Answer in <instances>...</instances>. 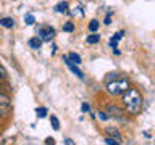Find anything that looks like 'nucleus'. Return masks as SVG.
<instances>
[{"label": "nucleus", "instance_id": "4be33fe9", "mask_svg": "<svg viewBox=\"0 0 155 145\" xmlns=\"http://www.w3.org/2000/svg\"><path fill=\"white\" fill-rule=\"evenodd\" d=\"M63 143H66V145H74V140H71V139H63Z\"/></svg>", "mask_w": 155, "mask_h": 145}, {"label": "nucleus", "instance_id": "1a4fd4ad", "mask_svg": "<svg viewBox=\"0 0 155 145\" xmlns=\"http://www.w3.org/2000/svg\"><path fill=\"white\" fill-rule=\"evenodd\" d=\"M68 60H70L71 63H74V65H81V56L78 55V53H74V52H71L70 55H68Z\"/></svg>", "mask_w": 155, "mask_h": 145}, {"label": "nucleus", "instance_id": "412c9836", "mask_svg": "<svg viewBox=\"0 0 155 145\" xmlns=\"http://www.w3.org/2000/svg\"><path fill=\"white\" fill-rule=\"evenodd\" d=\"M81 110L84 111V113H89V111H91V106H89V103H82V105H81Z\"/></svg>", "mask_w": 155, "mask_h": 145}, {"label": "nucleus", "instance_id": "4468645a", "mask_svg": "<svg viewBox=\"0 0 155 145\" xmlns=\"http://www.w3.org/2000/svg\"><path fill=\"white\" fill-rule=\"evenodd\" d=\"M47 113H48V111H47V108H45V106H41V108H37V110H36V114H37V118H45V116H47Z\"/></svg>", "mask_w": 155, "mask_h": 145}, {"label": "nucleus", "instance_id": "9b49d317", "mask_svg": "<svg viewBox=\"0 0 155 145\" xmlns=\"http://www.w3.org/2000/svg\"><path fill=\"white\" fill-rule=\"evenodd\" d=\"M24 23H26L28 26H32V24L36 23V18H34V14H32V13L24 14Z\"/></svg>", "mask_w": 155, "mask_h": 145}, {"label": "nucleus", "instance_id": "dca6fc26", "mask_svg": "<svg viewBox=\"0 0 155 145\" xmlns=\"http://www.w3.org/2000/svg\"><path fill=\"white\" fill-rule=\"evenodd\" d=\"M63 31H65V32H73V31H74V24H73L71 21L65 23V24H63Z\"/></svg>", "mask_w": 155, "mask_h": 145}, {"label": "nucleus", "instance_id": "9d476101", "mask_svg": "<svg viewBox=\"0 0 155 145\" xmlns=\"http://www.w3.org/2000/svg\"><path fill=\"white\" fill-rule=\"evenodd\" d=\"M50 124H52V127L55 129V130H60V119H58L55 114L50 116Z\"/></svg>", "mask_w": 155, "mask_h": 145}, {"label": "nucleus", "instance_id": "6ab92c4d", "mask_svg": "<svg viewBox=\"0 0 155 145\" xmlns=\"http://www.w3.org/2000/svg\"><path fill=\"white\" fill-rule=\"evenodd\" d=\"M99 119L100 121H107V119H110V116L107 114V111H99Z\"/></svg>", "mask_w": 155, "mask_h": 145}, {"label": "nucleus", "instance_id": "a211bd4d", "mask_svg": "<svg viewBox=\"0 0 155 145\" xmlns=\"http://www.w3.org/2000/svg\"><path fill=\"white\" fill-rule=\"evenodd\" d=\"M8 77V72H7V69H5V68L0 65V81H5Z\"/></svg>", "mask_w": 155, "mask_h": 145}, {"label": "nucleus", "instance_id": "ddd939ff", "mask_svg": "<svg viewBox=\"0 0 155 145\" xmlns=\"http://www.w3.org/2000/svg\"><path fill=\"white\" fill-rule=\"evenodd\" d=\"M86 40H87V44H99L100 42V36H99V34H92V36H89V37H87L86 39Z\"/></svg>", "mask_w": 155, "mask_h": 145}, {"label": "nucleus", "instance_id": "6e6552de", "mask_svg": "<svg viewBox=\"0 0 155 145\" xmlns=\"http://www.w3.org/2000/svg\"><path fill=\"white\" fill-rule=\"evenodd\" d=\"M55 11H57V13H61V14L70 13V5H68V2H60V3L55 7Z\"/></svg>", "mask_w": 155, "mask_h": 145}, {"label": "nucleus", "instance_id": "39448f33", "mask_svg": "<svg viewBox=\"0 0 155 145\" xmlns=\"http://www.w3.org/2000/svg\"><path fill=\"white\" fill-rule=\"evenodd\" d=\"M42 42H44V40H42V39L39 37V36H34V37H31V39L28 40L29 47H31L32 50H39V48L42 47Z\"/></svg>", "mask_w": 155, "mask_h": 145}, {"label": "nucleus", "instance_id": "aec40b11", "mask_svg": "<svg viewBox=\"0 0 155 145\" xmlns=\"http://www.w3.org/2000/svg\"><path fill=\"white\" fill-rule=\"evenodd\" d=\"M104 24H105V26H110V24H111V11L107 13V16L104 19Z\"/></svg>", "mask_w": 155, "mask_h": 145}, {"label": "nucleus", "instance_id": "0eeeda50", "mask_svg": "<svg viewBox=\"0 0 155 145\" xmlns=\"http://www.w3.org/2000/svg\"><path fill=\"white\" fill-rule=\"evenodd\" d=\"M105 134L115 137L116 140H120V142H121V139H123V137H121V134H120V130L116 129V127H105Z\"/></svg>", "mask_w": 155, "mask_h": 145}, {"label": "nucleus", "instance_id": "f03ea898", "mask_svg": "<svg viewBox=\"0 0 155 145\" xmlns=\"http://www.w3.org/2000/svg\"><path fill=\"white\" fill-rule=\"evenodd\" d=\"M129 87H131L129 79L128 77H123V76L116 77V79L110 81V82H105V90L108 92L111 97H121Z\"/></svg>", "mask_w": 155, "mask_h": 145}, {"label": "nucleus", "instance_id": "2eb2a0df", "mask_svg": "<svg viewBox=\"0 0 155 145\" xmlns=\"http://www.w3.org/2000/svg\"><path fill=\"white\" fill-rule=\"evenodd\" d=\"M104 142H105V143H108V145H116V143H121L120 140H116L115 137H111V135H107V137L104 139Z\"/></svg>", "mask_w": 155, "mask_h": 145}, {"label": "nucleus", "instance_id": "f8f14e48", "mask_svg": "<svg viewBox=\"0 0 155 145\" xmlns=\"http://www.w3.org/2000/svg\"><path fill=\"white\" fill-rule=\"evenodd\" d=\"M99 26H100L99 21H97V19H92L87 27H89V31H91V32H97V31H99Z\"/></svg>", "mask_w": 155, "mask_h": 145}, {"label": "nucleus", "instance_id": "20e7f679", "mask_svg": "<svg viewBox=\"0 0 155 145\" xmlns=\"http://www.w3.org/2000/svg\"><path fill=\"white\" fill-rule=\"evenodd\" d=\"M39 37H41L44 42H52V39L55 37V29L52 26H42L39 29Z\"/></svg>", "mask_w": 155, "mask_h": 145}, {"label": "nucleus", "instance_id": "f257e3e1", "mask_svg": "<svg viewBox=\"0 0 155 145\" xmlns=\"http://www.w3.org/2000/svg\"><path fill=\"white\" fill-rule=\"evenodd\" d=\"M121 103H123V108L128 114L137 116V114L142 113L144 97L136 87H129V89L121 95Z\"/></svg>", "mask_w": 155, "mask_h": 145}, {"label": "nucleus", "instance_id": "f3484780", "mask_svg": "<svg viewBox=\"0 0 155 145\" xmlns=\"http://www.w3.org/2000/svg\"><path fill=\"white\" fill-rule=\"evenodd\" d=\"M121 76V72H108V76L105 77V82H110V81H113L116 79V77H120Z\"/></svg>", "mask_w": 155, "mask_h": 145}, {"label": "nucleus", "instance_id": "5701e85b", "mask_svg": "<svg viewBox=\"0 0 155 145\" xmlns=\"http://www.w3.org/2000/svg\"><path fill=\"white\" fill-rule=\"evenodd\" d=\"M45 143H47V145H50V143L53 145V143H55V140H53L52 137H48V139H45Z\"/></svg>", "mask_w": 155, "mask_h": 145}, {"label": "nucleus", "instance_id": "b1692460", "mask_svg": "<svg viewBox=\"0 0 155 145\" xmlns=\"http://www.w3.org/2000/svg\"><path fill=\"white\" fill-rule=\"evenodd\" d=\"M113 53H115V55H120V53H121V52L118 50V47H116V48H113Z\"/></svg>", "mask_w": 155, "mask_h": 145}, {"label": "nucleus", "instance_id": "7ed1b4c3", "mask_svg": "<svg viewBox=\"0 0 155 145\" xmlns=\"http://www.w3.org/2000/svg\"><path fill=\"white\" fill-rule=\"evenodd\" d=\"M107 114L110 116V118H113V119H118V121H124V116L128 114L124 111V108H121V106L118 105H107Z\"/></svg>", "mask_w": 155, "mask_h": 145}, {"label": "nucleus", "instance_id": "423d86ee", "mask_svg": "<svg viewBox=\"0 0 155 145\" xmlns=\"http://www.w3.org/2000/svg\"><path fill=\"white\" fill-rule=\"evenodd\" d=\"M0 26L5 27V29H13V27H15V19L10 18V16L0 18Z\"/></svg>", "mask_w": 155, "mask_h": 145}]
</instances>
